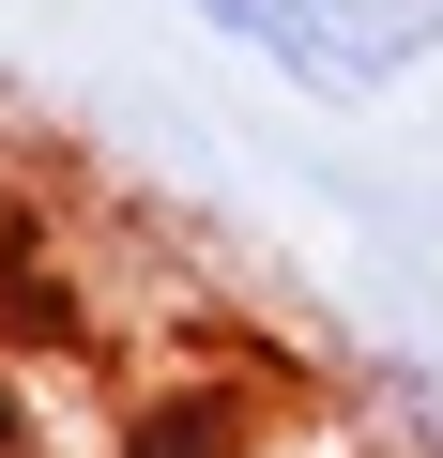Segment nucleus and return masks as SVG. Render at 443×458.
Masks as SVG:
<instances>
[{
    "instance_id": "obj_1",
    "label": "nucleus",
    "mask_w": 443,
    "mask_h": 458,
    "mask_svg": "<svg viewBox=\"0 0 443 458\" xmlns=\"http://www.w3.org/2000/svg\"><path fill=\"white\" fill-rule=\"evenodd\" d=\"M183 16L214 47H245L260 77H291L306 107H367L443 62V0H183Z\"/></svg>"
}]
</instances>
